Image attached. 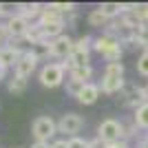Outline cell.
<instances>
[{
	"instance_id": "13",
	"label": "cell",
	"mask_w": 148,
	"mask_h": 148,
	"mask_svg": "<svg viewBox=\"0 0 148 148\" xmlns=\"http://www.w3.org/2000/svg\"><path fill=\"white\" fill-rule=\"evenodd\" d=\"M99 95H102V91H99V84H84L82 86V91H80V95H77V102H80L82 106H91V104H95L99 99Z\"/></svg>"
},
{
	"instance_id": "19",
	"label": "cell",
	"mask_w": 148,
	"mask_h": 148,
	"mask_svg": "<svg viewBox=\"0 0 148 148\" xmlns=\"http://www.w3.org/2000/svg\"><path fill=\"white\" fill-rule=\"evenodd\" d=\"M7 88H9V93H11V95H22V93L27 91V80H25V77L13 75L11 80H9V84H7Z\"/></svg>"
},
{
	"instance_id": "2",
	"label": "cell",
	"mask_w": 148,
	"mask_h": 148,
	"mask_svg": "<svg viewBox=\"0 0 148 148\" xmlns=\"http://www.w3.org/2000/svg\"><path fill=\"white\" fill-rule=\"evenodd\" d=\"M124 84V64L122 62H113V64H106L104 73H102V82H99V91L106 93V95H117Z\"/></svg>"
},
{
	"instance_id": "27",
	"label": "cell",
	"mask_w": 148,
	"mask_h": 148,
	"mask_svg": "<svg viewBox=\"0 0 148 148\" xmlns=\"http://www.w3.org/2000/svg\"><path fill=\"white\" fill-rule=\"evenodd\" d=\"M31 148H51V144H47V142H33V144H31Z\"/></svg>"
},
{
	"instance_id": "26",
	"label": "cell",
	"mask_w": 148,
	"mask_h": 148,
	"mask_svg": "<svg viewBox=\"0 0 148 148\" xmlns=\"http://www.w3.org/2000/svg\"><path fill=\"white\" fill-rule=\"evenodd\" d=\"M91 148H106V144L99 137H95V139H91Z\"/></svg>"
},
{
	"instance_id": "12",
	"label": "cell",
	"mask_w": 148,
	"mask_h": 148,
	"mask_svg": "<svg viewBox=\"0 0 148 148\" xmlns=\"http://www.w3.org/2000/svg\"><path fill=\"white\" fill-rule=\"evenodd\" d=\"M22 53H25V49L13 47V44H9V47H5V49H0V66H2V69H13L16 64H18V60H20Z\"/></svg>"
},
{
	"instance_id": "1",
	"label": "cell",
	"mask_w": 148,
	"mask_h": 148,
	"mask_svg": "<svg viewBox=\"0 0 148 148\" xmlns=\"http://www.w3.org/2000/svg\"><path fill=\"white\" fill-rule=\"evenodd\" d=\"M93 49L97 51L99 56L106 60V64H113V62H119L122 60V42H119V38L113 33V31H102V36L93 38Z\"/></svg>"
},
{
	"instance_id": "5",
	"label": "cell",
	"mask_w": 148,
	"mask_h": 148,
	"mask_svg": "<svg viewBox=\"0 0 148 148\" xmlns=\"http://www.w3.org/2000/svg\"><path fill=\"white\" fill-rule=\"evenodd\" d=\"M31 135L36 137V142H47L53 135H58V122L51 115H40V117L33 119L31 124Z\"/></svg>"
},
{
	"instance_id": "9",
	"label": "cell",
	"mask_w": 148,
	"mask_h": 148,
	"mask_svg": "<svg viewBox=\"0 0 148 148\" xmlns=\"http://www.w3.org/2000/svg\"><path fill=\"white\" fill-rule=\"evenodd\" d=\"M73 47H75V40H71L66 33H62V36H58L56 40H51V42H49L51 58H62V60H69V58H71V53H73Z\"/></svg>"
},
{
	"instance_id": "11",
	"label": "cell",
	"mask_w": 148,
	"mask_h": 148,
	"mask_svg": "<svg viewBox=\"0 0 148 148\" xmlns=\"http://www.w3.org/2000/svg\"><path fill=\"white\" fill-rule=\"evenodd\" d=\"M29 27H31V22L27 18H22L20 13H16V16H11V18L5 20V29H7V33H9L11 40H20V38H25L27 31H29Z\"/></svg>"
},
{
	"instance_id": "21",
	"label": "cell",
	"mask_w": 148,
	"mask_h": 148,
	"mask_svg": "<svg viewBox=\"0 0 148 148\" xmlns=\"http://www.w3.org/2000/svg\"><path fill=\"white\" fill-rule=\"evenodd\" d=\"M137 73L144 75V77H148V56L146 53H142L139 60H137Z\"/></svg>"
},
{
	"instance_id": "20",
	"label": "cell",
	"mask_w": 148,
	"mask_h": 148,
	"mask_svg": "<svg viewBox=\"0 0 148 148\" xmlns=\"http://www.w3.org/2000/svg\"><path fill=\"white\" fill-rule=\"evenodd\" d=\"M51 9V11L60 13V16H66V13H75V5L73 2H51V5H47Z\"/></svg>"
},
{
	"instance_id": "6",
	"label": "cell",
	"mask_w": 148,
	"mask_h": 148,
	"mask_svg": "<svg viewBox=\"0 0 148 148\" xmlns=\"http://www.w3.org/2000/svg\"><path fill=\"white\" fill-rule=\"evenodd\" d=\"M115 102L122 104V106L139 108L142 104H146V102H148V97H146V93H144V86H135V84H130V86H124L122 91L117 93Z\"/></svg>"
},
{
	"instance_id": "7",
	"label": "cell",
	"mask_w": 148,
	"mask_h": 148,
	"mask_svg": "<svg viewBox=\"0 0 148 148\" xmlns=\"http://www.w3.org/2000/svg\"><path fill=\"white\" fill-rule=\"evenodd\" d=\"M84 128V117L77 113H64L58 119V133L66 135V139L71 137H80V130Z\"/></svg>"
},
{
	"instance_id": "25",
	"label": "cell",
	"mask_w": 148,
	"mask_h": 148,
	"mask_svg": "<svg viewBox=\"0 0 148 148\" xmlns=\"http://www.w3.org/2000/svg\"><path fill=\"white\" fill-rule=\"evenodd\" d=\"M106 148H130V146H128V142L119 139V142H115V144H106Z\"/></svg>"
},
{
	"instance_id": "14",
	"label": "cell",
	"mask_w": 148,
	"mask_h": 148,
	"mask_svg": "<svg viewBox=\"0 0 148 148\" xmlns=\"http://www.w3.org/2000/svg\"><path fill=\"white\" fill-rule=\"evenodd\" d=\"M93 66H71L69 69V80H75L80 84H91Z\"/></svg>"
},
{
	"instance_id": "8",
	"label": "cell",
	"mask_w": 148,
	"mask_h": 148,
	"mask_svg": "<svg viewBox=\"0 0 148 148\" xmlns=\"http://www.w3.org/2000/svg\"><path fill=\"white\" fill-rule=\"evenodd\" d=\"M122 135H124V124L119 122V119L108 117V119H104V122L97 126V137H99L104 144H115V142H119V139H122Z\"/></svg>"
},
{
	"instance_id": "23",
	"label": "cell",
	"mask_w": 148,
	"mask_h": 148,
	"mask_svg": "<svg viewBox=\"0 0 148 148\" xmlns=\"http://www.w3.org/2000/svg\"><path fill=\"white\" fill-rule=\"evenodd\" d=\"M69 148H91V139H82V137H71Z\"/></svg>"
},
{
	"instance_id": "18",
	"label": "cell",
	"mask_w": 148,
	"mask_h": 148,
	"mask_svg": "<svg viewBox=\"0 0 148 148\" xmlns=\"http://www.w3.org/2000/svg\"><path fill=\"white\" fill-rule=\"evenodd\" d=\"M88 25H91V27H99V29H108V22H111V20H108V18H106V16H104V13H102V11H99V9H93V11L91 13H88Z\"/></svg>"
},
{
	"instance_id": "10",
	"label": "cell",
	"mask_w": 148,
	"mask_h": 148,
	"mask_svg": "<svg viewBox=\"0 0 148 148\" xmlns=\"http://www.w3.org/2000/svg\"><path fill=\"white\" fill-rule=\"evenodd\" d=\"M38 56L33 53L31 49H27L22 56H20V60H18V64L13 66V75H18V77H31V73L36 71V66H38Z\"/></svg>"
},
{
	"instance_id": "3",
	"label": "cell",
	"mask_w": 148,
	"mask_h": 148,
	"mask_svg": "<svg viewBox=\"0 0 148 148\" xmlns=\"http://www.w3.org/2000/svg\"><path fill=\"white\" fill-rule=\"evenodd\" d=\"M69 69H71L69 60L66 62H47L40 69V73H38V80L47 88H58L60 84H64V75H66Z\"/></svg>"
},
{
	"instance_id": "28",
	"label": "cell",
	"mask_w": 148,
	"mask_h": 148,
	"mask_svg": "<svg viewBox=\"0 0 148 148\" xmlns=\"http://www.w3.org/2000/svg\"><path fill=\"white\" fill-rule=\"evenodd\" d=\"M139 148H148V135L142 139V146H139Z\"/></svg>"
},
{
	"instance_id": "29",
	"label": "cell",
	"mask_w": 148,
	"mask_h": 148,
	"mask_svg": "<svg viewBox=\"0 0 148 148\" xmlns=\"http://www.w3.org/2000/svg\"><path fill=\"white\" fill-rule=\"evenodd\" d=\"M144 53H146V56H148V47H146V49H144Z\"/></svg>"
},
{
	"instance_id": "17",
	"label": "cell",
	"mask_w": 148,
	"mask_h": 148,
	"mask_svg": "<svg viewBox=\"0 0 148 148\" xmlns=\"http://www.w3.org/2000/svg\"><path fill=\"white\" fill-rule=\"evenodd\" d=\"M133 122H135V126H137V128L148 130V102H146V104H142L139 108H135Z\"/></svg>"
},
{
	"instance_id": "4",
	"label": "cell",
	"mask_w": 148,
	"mask_h": 148,
	"mask_svg": "<svg viewBox=\"0 0 148 148\" xmlns=\"http://www.w3.org/2000/svg\"><path fill=\"white\" fill-rule=\"evenodd\" d=\"M91 49H93V38L91 36H82L75 40L73 53L69 58L71 66H91Z\"/></svg>"
},
{
	"instance_id": "22",
	"label": "cell",
	"mask_w": 148,
	"mask_h": 148,
	"mask_svg": "<svg viewBox=\"0 0 148 148\" xmlns=\"http://www.w3.org/2000/svg\"><path fill=\"white\" fill-rule=\"evenodd\" d=\"M82 86H84V84H80V82H75V80H66V93H69V95H73V97L80 95Z\"/></svg>"
},
{
	"instance_id": "16",
	"label": "cell",
	"mask_w": 148,
	"mask_h": 148,
	"mask_svg": "<svg viewBox=\"0 0 148 148\" xmlns=\"http://www.w3.org/2000/svg\"><path fill=\"white\" fill-rule=\"evenodd\" d=\"M97 9H99L102 13H104V16H106L108 20L119 18V16L124 13V5H122V2H102V5H99Z\"/></svg>"
},
{
	"instance_id": "24",
	"label": "cell",
	"mask_w": 148,
	"mask_h": 148,
	"mask_svg": "<svg viewBox=\"0 0 148 148\" xmlns=\"http://www.w3.org/2000/svg\"><path fill=\"white\" fill-rule=\"evenodd\" d=\"M51 148H69V139H56L51 142Z\"/></svg>"
},
{
	"instance_id": "15",
	"label": "cell",
	"mask_w": 148,
	"mask_h": 148,
	"mask_svg": "<svg viewBox=\"0 0 148 148\" xmlns=\"http://www.w3.org/2000/svg\"><path fill=\"white\" fill-rule=\"evenodd\" d=\"M44 5H38V2H18V13L22 18H27L31 22V18H40Z\"/></svg>"
}]
</instances>
